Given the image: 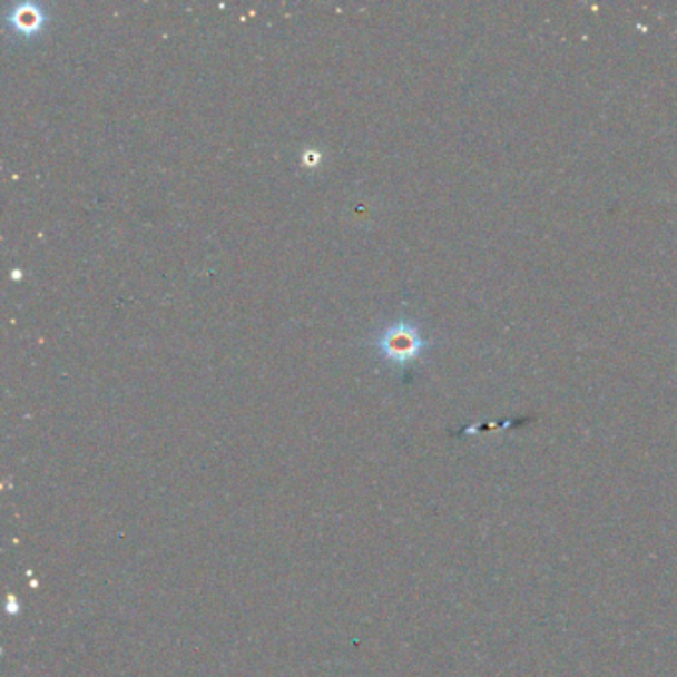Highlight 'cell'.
<instances>
[{
	"label": "cell",
	"instance_id": "obj_1",
	"mask_svg": "<svg viewBox=\"0 0 677 677\" xmlns=\"http://www.w3.org/2000/svg\"><path fill=\"white\" fill-rule=\"evenodd\" d=\"M375 350L395 366L408 367L428 349V340L418 324L398 321L375 336Z\"/></svg>",
	"mask_w": 677,
	"mask_h": 677
},
{
	"label": "cell",
	"instance_id": "obj_2",
	"mask_svg": "<svg viewBox=\"0 0 677 677\" xmlns=\"http://www.w3.org/2000/svg\"><path fill=\"white\" fill-rule=\"evenodd\" d=\"M7 20H9L14 30H19V35L32 37V35H37L38 30H42V27H45L47 14H45V10L40 9L38 4L22 2V4H14L10 9Z\"/></svg>",
	"mask_w": 677,
	"mask_h": 677
}]
</instances>
